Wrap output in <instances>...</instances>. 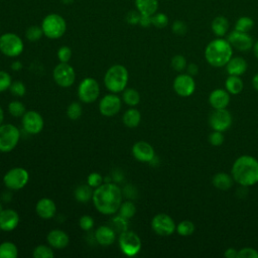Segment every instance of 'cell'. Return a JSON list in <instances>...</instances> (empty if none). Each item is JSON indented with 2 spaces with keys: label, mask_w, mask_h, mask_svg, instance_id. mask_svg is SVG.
<instances>
[{
  "label": "cell",
  "mask_w": 258,
  "mask_h": 258,
  "mask_svg": "<svg viewBox=\"0 0 258 258\" xmlns=\"http://www.w3.org/2000/svg\"><path fill=\"white\" fill-rule=\"evenodd\" d=\"M96 210L103 215H113L122 204L121 188L111 182H105L95 188L92 197Z\"/></svg>",
  "instance_id": "cell-1"
},
{
  "label": "cell",
  "mask_w": 258,
  "mask_h": 258,
  "mask_svg": "<svg viewBox=\"0 0 258 258\" xmlns=\"http://www.w3.org/2000/svg\"><path fill=\"white\" fill-rule=\"evenodd\" d=\"M231 175L240 185H254L258 182V160L250 155L238 157L233 163Z\"/></svg>",
  "instance_id": "cell-2"
},
{
  "label": "cell",
  "mask_w": 258,
  "mask_h": 258,
  "mask_svg": "<svg viewBox=\"0 0 258 258\" xmlns=\"http://www.w3.org/2000/svg\"><path fill=\"white\" fill-rule=\"evenodd\" d=\"M232 56L233 47L230 42L223 37L213 39L205 48L207 62L215 68L225 67Z\"/></svg>",
  "instance_id": "cell-3"
},
{
  "label": "cell",
  "mask_w": 258,
  "mask_h": 258,
  "mask_svg": "<svg viewBox=\"0 0 258 258\" xmlns=\"http://www.w3.org/2000/svg\"><path fill=\"white\" fill-rule=\"evenodd\" d=\"M128 78V71L124 66L113 64L107 70L104 76V84L110 92L120 93L126 89Z\"/></svg>",
  "instance_id": "cell-4"
},
{
  "label": "cell",
  "mask_w": 258,
  "mask_h": 258,
  "mask_svg": "<svg viewBox=\"0 0 258 258\" xmlns=\"http://www.w3.org/2000/svg\"><path fill=\"white\" fill-rule=\"evenodd\" d=\"M41 28L43 34L47 38L57 39L64 34L67 30V23L62 16L56 13H50L43 18Z\"/></svg>",
  "instance_id": "cell-5"
},
{
  "label": "cell",
  "mask_w": 258,
  "mask_h": 258,
  "mask_svg": "<svg viewBox=\"0 0 258 258\" xmlns=\"http://www.w3.org/2000/svg\"><path fill=\"white\" fill-rule=\"evenodd\" d=\"M20 139L19 129L12 124L0 125V151L10 152L12 151Z\"/></svg>",
  "instance_id": "cell-6"
},
{
  "label": "cell",
  "mask_w": 258,
  "mask_h": 258,
  "mask_svg": "<svg viewBox=\"0 0 258 258\" xmlns=\"http://www.w3.org/2000/svg\"><path fill=\"white\" fill-rule=\"evenodd\" d=\"M24 44L15 33L7 32L0 36V51L9 57H15L22 53Z\"/></svg>",
  "instance_id": "cell-7"
},
{
  "label": "cell",
  "mask_w": 258,
  "mask_h": 258,
  "mask_svg": "<svg viewBox=\"0 0 258 258\" xmlns=\"http://www.w3.org/2000/svg\"><path fill=\"white\" fill-rule=\"evenodd\" d=\"M29 180V173L23 167H13L9 169L3 177V182L9 189L18 190L23 188Z\"/></svg>",
  "instance_id": "cell-8"
},
{
  "label": "cell",
  "mask_w": 258,
  "mask_h": 258,
  "mask_svg": "<svg viewBox=\"0 0 258 258\" xmlns=\"http://www.w3.org/2000/svg\"><path fill=\"white\" fill-rule=\"evenodd\" d=\"M119 247L126 256H135L141 250V239L136 233L126 230L119 236Z\"/></svg>",
  "instance_id": "cell-9"
},
{
  "label": "cell",
  "mask_w": 258,
  "mask_h": 258,
  "mask_svg": "<svg viewBox=\"0 0 258 258\" xmlns=\"http://www.w3.org/2000/svg\"><path fill=\"white\" fill-rule=\"evenodd\" d=\"M100 95V86L93 78L84 79L78 88L79 99L86 104L95 102Z\"/></svg>",
  "instance_id": "cell-10"
},
{
  "label": "cell",
  "mask_w": 258,
  "mask_h": 258,
  "mask_svg": "<svg viewBox=\"0 0 258 258\" xmlns=\"http://www.w3.org/2000/svg\"><path fill=\"white\" fill-rule=\"evenodd\" d=\"M52 77L59 87L69 88L75 83L76 73L74 68L68 62H59L54 67Z\"/></svg>",
  "instance_id": "cell-11"
},
{
  "label": "cell",
  "mask_w": 258,
  "mask_h": 258,
  "mask_svg": "<svg viewBox=\"0 0 258 258\" xmlns=\"http://www.w3.org/2000/svg\"><path fill=\"white\" fill-rule=\"evenodd\" d=\"M232 115L225 109H214L209 117V124L213 130L224 132L232 125Z\"/></svg>",
  "instance_id": "cell-12"
},
{
  "label": "cell",
  "mask_w": 258,
  "mask_h": 258,
  "mask_svg": "<svg viewBox=\"0 0 258 258\" xmlns=\"http://www.w3.org/2000/svg\"><path fill=\"white\" fill-rule=\"evenodd\" d=\"M151 228L159 236H170L176 230V225L170 216L157 214L152 218Z\"/></svg>",
  "instance_id": "cell-13"
},
{
  "label": "cell",
  "mask_w": 258,
  "mask_h": 258,
  "mask_svg": "<svg viewBox=\"0 0 258 258\" xmlns=\"http://www.w3.org/2000/svg\"><path fill=\"white\" fill-rule=\"evenodd\" d=\"M43 118L36 111H26L22 116V127L29 134H38L43 129Z\"/></svg>",
  "instance_id": "cell-14"
},
{
  "label": "cell",
  "mask_w": 258,
  "mask_h": 258,
  "mask_svg": "<svg viewBox=\"0 0 258 258\" xmlns=\"http://www.w3.org/2000/svg\"><path fill=\"white\" fill-rule=\"evenodd\" d=\"M173 90L180 97H188L196 90V83L192 76L180 74L173 80Z\"/></svg>",
  "instance_id": "cell-15"
},
{
  "label": "cell",
  "mask_w": 258,
  "mask_h": 258,
  "mask_svg": "<svg viewBox=\"0 0 258 258\" xmlns=\"http://www.w3.org/2000/svg\"><path fill=\"white\" fill-rule=\"evenodd\" d=\"M121 99L114 94L104 96L99 103V110L103 116L112 117L116 115L121 109Z\"/></svg>",
  "instance_id": "cell-16"
},
{
  "label": "cell",
  "mask_w": 258,
  "mask_h": 258,
  "mask_svg": "<svg viewBox=\"0 0 258 258\" xmlns=\"http://www.w3.org/2000/svg\"><path fill=\"white\" fill-rule=\"evenodd\" d=\"M227 40L230 42L232 47L240 51H248L253 47V39L248 32H241L238 30H233L228 35Z\"/></svg>",
  "instance_id": "cell-17"
},
{
  "label": "cell",
  "mask_w": 258,
  "mask_h": 258,
  "mask_svg": "<svg viewBox=\"0 0 258 258\" xmlns=\"http://www.w3.org/2000/svg\"><path fill=\"white\" fill-rule=\"evenodd\" d=\"M133 156L141 162H150L154 157L153 147L146 141H138L132 147Z\"/></svg>",
  "instance_id": "cell-18"
},
{
  "label": "cell",
  "mask_w": 258,
  "mask_h": 258,
  "mask_svg": "<svg viewBox=\"0 0 258 258\" xmlns=\"http://www.w3.org/2000/svg\"><path fill=\"white\" fill-rule=\"evenodd\" d=\"M19 215L12 209L3 210L0 213V230L9 232L14 230L19 224Z\"/></svg>",
  "instance_id": "cell-19"
},
{
  "label": "cell",
  "mask_w": 258,
  "mask_h": 258,
  "mask_svg": "<svg viewBox=\"0 0 258 258\" xmlns=\"http://www.w3.org/2000/svg\"><path fill=\"white\" fill-rule=\"evenodd\" d=\"M35 211L41 219L49 220L54 217L56 212V206L51 199L42 198L36 203Z\"/></svg>",
  "instance_id": "cell-20"
},
{
  "label": "cell",
  "mask_w": 258,
  "mask_h": 258,
  "mask_svg": "<svg viewBox=\"0 0 258 258\" xmlns=\"http://www.w3.org/2000/svg\"><path fill=\"white\" fill-rule=\"evenodd\" d=\"M209 103L214 109H225L230 103V95L227 90L216 89L211 92Z\"/></svg>",
  "instance_id": "cell-21"
},
{
  "label": "cell",
  "mask_w": 258,
  "mask_h": 258,
  "mask_svg": "<svg viewBox=\"0 0 258 258\" xmlns=\"http://www.w3.org/2000/svg\"><path fill=\"white\" fill-rule=\"evenodd\" d=\"M46 240L48 245L54 249H63L69 245L70 242L68 234L64 231L58 229L51 230L47 234Z\"/></svg>",
  "instance_id": "cell-22"
},
{
  "label": "cell",
  "mask_w": 258,
  "mask_h": 258,
  "mask_svg": "<svg viewBox=\"0 0 258 258\" xmlns=\"http://www.w3.org/2000/svg\"><path fill=\"white\" fill-rule=\"evenodd\" d=\"M95 239L102 246L112 245L116 240L115 230L109 226H100L95 232Z\"/></svg>",
  "instance_id": "cell-23"
},
{
  "label": "cell",
  "mask_w": 258,
  "mask_h": 258,
  "mask_svg": "<svg viewBox=\"0 0 258 258\" xmlns=\"http://www.w3.org/2000/svg\"><path fill=\"white\" fill-rule=\"evenodd\" d=\"M247 61L242 56H232L226 64V70L229 75L242 76L247 71Z\"/></svg>",
  "instance_id": "cell-24"
},
{
  "label": "cell",
  "mask_w": 258,
  "mask_h": 258,
  "mask_svg": "<svg viewBox=\"0 0 258 258\" xmlns=\"http://www.w3.org/2000/svg\"><path fill=\"white\" fill-rule=\"evenodd\" d=\"M135 6L141 15L152 16L157 12L158 0H135Z\"/></svg>",
  "instance_id": "cell-25"
},
{
  "label": "cell",
  "mask_w": 258,
  "mask_h": 258,
  "mask_svg": "<svg viewBox=\"0 0 258 258\" xmlns=\"http://www.w3.org/2000/svg\"><path fill=\"white\" fill-rule=\"evenodd\" d=\"M229 26H230L229 20L222 15L216 16L211 23V28L214 34L218 37H223L224 35H226V33L228 32Z\"/></svg>",
  "instance_id": "cell-26"
},
{
  "label": "cell",
  "mask_w": 258,
  "mask_h": 258,
  "mask_svg": "<svg viewBox=\"0 0 258 258\" xmlns=\"http://www.w3.org/2000/svg\"><path fill=\"white\" fill-rule=\"evenodd\" d=\"M233 181H234V179H233L232 175L225 173V172L216 173L212 178L213 185L216 188L221 189V190H227V189L231 188L233 185Z\"/></svg>",
  "instance_id": "cell-27"
},
{
  "label": "cell",
  "mask_w": 258,
  "mask_h": 258,
  "mask_svg": "<svg viewBox=\"0 0 258 258\" xmlns=\"http://www.w3.org/2000/svg\"><path fill=\"white\" fill-rule=\"evenodd\" d=\"M122 120L124 125L128 128H135L141 121V114L137 109L130 108L123 114Z\"/></svg>",
  "instance_id": "cell-28"
},
{
  "label": "cell",
  "mask_w": 258,
  "mask_h": 258,
  "mask_svg": "<svg viewBox=\"0 0 258 258\" xmlns=\"http://www.w3.org/2000/svg\"><path fill=\"white\" fill-rule=\"evenodd\" d=\"M243 87H244L243 81L241 80V78L239 76L229 75V77L226 79L225 88L229 94L238 95L242 92Z\"/></svg>",
  "instance_id": "cell-29"
},
{
  "label": "cell",
  "mask_w": 258,
  "mask_h": 258,
  "mask_svg": "<svg viewBox=\"0 0 258 258\" xmlns=\"http://www.w3.org/2000/svg\"><path fill=\"white\" fill-rule=\"evenodd\" d=\"M93 187H91L89 184H81L75 189V198L80 203H87L89 202L93 197Z\"/></svg>",
  "instance_id": "cell-30"
},
{
  "label": "cell",
  "mask_w": 258,
  "mask_h": 258,
  "mask_svg": "<svg viewBox=\"0 0 258 258\" xmlns=\"http://www.w3.org/2000/svg\"><path fill=\"white\" fill-rule=\"evenodd\" d=\"M18 256V249L12 242L6 241L0 244V258H16Z\"/></svg>",
  "instance_id": "cell-31"
},
{
  "label": "cell",
  "mask_w": 258,
  "mask_h": 258,
  "mask_svg": "<svg viewBox=\"0 0 258 258\" xmlns=\"http://www.w3.org/2000/svg\"><path fill=\"white\" fill-rule=\"evenodd\" d=\"M122 99H123V101L125 102L126 105H128L130 107H134V106L139 104V102H140V95H139V93L135 89L129 88V89H125L123 91Z\"/></svg>",
  "instance_id": "cell-32"
},
{
  "label": "cell",
  "mask_w": 258,
  "mask_h": 258,
  "mask_svg": "<svg viewBox=\"0 0 258 258\" xmlns=\"http://www.w3.org/2000/svg\"><path fill=\"white\" fill-rule=\"evenodd\" d=\"M254 27V20L248 16H241L235 23V30L241 32H249Z\"/></svg>",
  "instance_id": "cell-33"
},
{
  "label": "cell",
  "mask_w": 258,
  "mask_h": 258,
  "mask_svg": "<svg viewBox=\"0 0 258 258\" xmlns=\"http://www.w3.org/2000/svg\"><path fill=\"white\" fill-rule=\"evenodd\" d=\"M32 256L34 258H52L54 253L52 251V247L46 245H38L33 249Z\"/></svg>",
  "instance_id": "cell-34"
},
{
  "label": "cell",
  "mask_w": 258,
  "mask_h": 258,
  "mask_svg": "<svg viewBox=\"0 0 258 258\" xmlns=\"http://www.w3.org/2000/svg\"><path fill=\"white\" fill-rule=\"evenodd\" d=\"M136 213V207L132 202H124L119 208V215L125 219L132 218Z\"/></svg>",
  "instance_id": "cell-35"
},
{
  "label": "cell",
  "mask_w": 258,
  "mask_h": 258,
  "mask_svg": "<svg viewBox=\"0 0 258 258\" xmlns=\"http://www.w3.org/2000/svg\"><path fill=\"white\" fill-rule=\"evenodd\" d=\"M176 232L180 236H190L195 232V225L191 221L183 220L176 226Z\"/></svg>",
  "instance_id": "cell-36"
},
{
  "label": "cell",
  "mask_w": 258,
  "mask_h": 258,
  "mask_svg": "<svg viewBox=\"0 0 258 258\" xmlns=\"http://www.w3.org/2000/svg\"><path fill=\"white\" fill-rule=\"evenodd\" d=\"M8 112L13 117H22L26 112L23 103L20 101H12L8 105Z\"/></svg>",
  "instance_id": "cell-37"
},
{
  "label": "cell",
  "mask_w": 258,
  "mask_h": 258,
  "mask_svg": "<svg viewBox=\"0 0 258 258\" xmlns=\"http://www.w3.org/2000/svg\"><path fill=\"white\" fill-rule=\"evenodd\" d=\"M42 35H43L42 28L41 26H37V25L29 26L25 31V37L32 42L39 40Z\"/></svg>",
  "instance_id": "cell-38"
},
{
  "label": "cell",
  "mask_w": 258,
  "mask_h": 258,
  "mask_svg": "<svg viewBox=\"0 0 258 258\" xmlns=\"http://www.w3.org/2000/svg\"><path fill=\"white\" fill-rule=\"evenodd\" d=\"M151 24L156 28H164L168 24V17L162 12H156L151 16Z\"/></svg>",
  "instance_id": "cell-39"
},
{
  "label": "cell",
  "mask_w": 258,
  "mask_h": 258,
  "mask_svg": "<svg viewBox=\"0 0 258 258\" xmlns=\"http://www.w3.org/2000/svg\"><path fill=\"white\" fill-rule=\"evenodd\" d=\"M83 109L80 103L73 102L71 105H69L67 109V115L71 120H77L82 116Z\"/></svg>",
  "instance_id": "cell-40"
},
{
  "label": "cell",
  "mask_w": 258,
  "mask_h": 258,
  "mask_svg": "<svg viewBox=\"0 0 258 258\" xmlns=\"http://www.w3.org/2000/svg\"><path fill=\"white\" fill-rule=\"evenodd\" d=\"M170 63H171L172 69H173L174 71H176V72H182L183 70L186 69V66H187L185 57H184L183 55H181V54H176V55H174V56L171 58Z\"/></svg>",
  "instance_id": "cell-41"
},
{
  "label": "cell",
  "mask_w": 258,
  "mask_h": 258,
  "mask_svg": "<svg viewBox=\"0 0 258 258\" xmlns=\"http://www.w3.org/2000/svg\"><path fill=\"white\" fill-rule=\"evenodd\" d=\"M9 90H10L11 94L16 97H22L25 95V92H26V88H25L24 84L20 81L12 82L11 86L9 87Z\"/></svg>",
  "instance_id": "cell-42"
},
{
  "label": "cell",
  "mask_w": 258,
  "mask_h": 258,
  "mask_svg": "<svg viewBox=\"0 0 258 258\" xmlns=\"http://www.w3.org/2000/svg\"><path fill=\"white\" fill-rule=\"evenodd\" d=\"M12 84L11 76L4 71H0V93L9 89Z\"/></svg>",
  "instance_id": "cell-43"
},
{
  "label": "cell",
  "mask_w": 258,
  "mask_h": 258,
  "mask_svg": "<svg viewBox=\"0 0 258 258\" xmlns=\"http://www.w3.org/2000/svg\"><path fill=\"white\" fill-rule=\"evenodd\" d=\"M224 135L223 132L221 131H216L214 130L210 135H209V142L213 145V146H220L224 143Z\"/></svg>",
  "instance_id": "cell-44"
},
{
  "label": "cell",
  "mask_w": 258,
  "mask_h": 258,
  "mask_svg": "<svg viewBox=\"0 0 258 258\" xmlns=\"http://www.w3.org/2000/svg\"><path fill=\"white\" fill-rule=\"evenodd\" d=\"M87 183L91 187L96 188L103 183V176L98 172H92L89 174V176L87 178Z\"/></svg>",
  "instance_id": "cell-45"
},
{
  "label": "cell",
  "mask_w": 258,
  "mask_h": 258,
  "mask_svg": "<svg viewBox=\"0 0 258 258\" xmlns=\"http://www.w3.org/2000/svg\"><path fill=\"white\" fill-rule=\"evenodd\" d=\"M71 56H72V49L69 46L63 45L58 48L57 58L60 62H68L71 59Z\"/></svg>",
  "instance_id": "cell-46"
},
{
  "label": "cell",
  "mask_w": 258,
  "mask_h": 258,
  "mask_svg": "<svg viewBox=\"0 0 258 258\" xmlns=\"http://www.w3.org/2000/svg\"><path fill=\"white\" fill-rule=\"evenodd\" d=\"M171 29L176 35H184L187 31V26L182 20H175L171 25Z\"/></svg>",
  "instance_id": "cell-47"
},
{
  "label": "cell",
  "mask_w": 258,
  "mask_h": 258,
  "mask_svg": "<svg viewBox=\"0 0 258 258\" xmlns=\"http://www.w3.org/2000/svg\"><path fill=\"white\" fill-rule=\"evenodd\" d=\"M238 258H258V251L251 247H244L238 250Z\"/></svg>",
  "instance_id": "cell-48"
},
{
  "label": "cell",
  "mask_w": 258,
  "mask_h": 258,
  "mask_svg": "<svg viewBox=\"0 0 258 258\" xmlns=\"http://www.w3.org/2000/svg\"><path fill=\"white\" fill-rule=\"evenodd\" d=\"M79 225L81 227L82 230L84 231H89L93 228L94 226V219L89 216V215H84L80 218V221H79Z\"/></svg>",
  "instance_id": "cell-49"
},
{
  "label": "cell",
  "mask_w": 258,
  "mask_h": 258,
  "mask_svg": "<svg viewBox=\"0 0 258 258\" xmlns=\"http://www.w3.org/2000/svg\"><path fill=\"white\" fill-rule=\"evenodd\" d=\"M141 14L137 11V10H133V11H129L126 15V21L129 24H139V20H140Z\"/></svg>",
  "instance_id": "cell-50"
},
{
  "label": "cell",
  "mask_w": 258,
  "mask_h": 258,
  "mask_svg": "<svg viewBox=\"0 0 258 258\" xmlns=\"http://www.w3.org/2000/svg\"><path fill=\"white\" fill-rule=\"evenodd\" d=\"M185 70H186L187 74L190 75V76H192V77L196 76V75H198V73H199V67H198V64H196V63H194V62L187 64Z\"/></svg>",
  "instance_id": "cell-51"
},
{
  "label": "cell",
  "mask_w": 258,
  "mask_h": 258,
  "mask_svg": "<svg viewBox=\"0 0 258 258\" xmlns=\"http://www.w3.org/2000/svg\"><path fill=\"white\" fill-rule=\"evenodd\" d=\"M139 25H141L142 27H148L151 24V16H147V15H141L140 20H139Z\"/></svg>",
  "instance_id": "cell-52"
},
{
  "label": "cell",
  "mask_w": 258,
  "mask_h": 258,
  "mask_svg": "<svg viewBox=\"0 0 258 258\" xmlns=\"http://www.w3.org/2000/svg\"><path fill=\"white\" fill-rule=\"evenodd\" d=\"M224 256L227 258H238V250H236L235 248H228L225 251Z\"/></svg>",
  "instance_id": "cell-53"
},
{
  "label": "cell",
  "mask_w": 258,
  "mask_h": 258,
  "mask_svg": "<svg viewBox=\"0 0 258 258\" xmlns=\"http://www.w3.org/2000/svg\"><path fill=\"white\" fill-rule=\"evenodd\" d=\"M11 69H12L13 71H19V70H21V69H22V63H21V61H19V60L13 61V62L11 63Z\"/></svg>",
  "instance_id": "cell-54"
},
{
  "label": "cell",
  "mask_w": 258,
  "mask_h": 258,
  "mask_svg": "<svg viewBox=\"0 0 258 258\" xmlns=\"http://www.w3.org/2000/svg\"><path fill=\"white\" fill-rule=\"evenodd\" d=\"M252 85L256 91H258V74H256L252 79Z\"/></svg>",
  "instance_id": "cell-55"
},
{
  "label": "cell",
  "mask_w": 258,
  "mask_h": 258,
  "mask_svg": "<svg viewBox=\"0 0 258 258\" xmlns=\"http://www.w3.org/2000/svg\"><path fill=\"white\" fill-rule=\"evenodd\" d=\"M252 48H253V53H254V55L258 58V40H257L256 42H254Z\"/></svg>",
  "instance_id": "cell-56"
},
{
  "label": "cell",
  "mask_w": 258,
  "mask_h": 258,
  "mask_svg": "<svg viewBox=\"0 0 258 258\" xmlns=\"http://www.w3.org/2000/svg\"><path fill=\"white\" fill-rule=\"evenodd\" d=\"M3 120H4V112H3L2 108L0 107V125H2Z\"/></svg>",
  "instance_id": "cell-57"
},
{
  "label": "cell",
  "mask_w": 258,
  "mask_h": 258,
  "mask_svg": "<svg viewBox=\"0 0 258 258\" xmlns=\"http://www.w3.org/2000/svg\"><path fill=\"white\" fill-rule=\"evenodd\" d=\"M64 4H71V3H73L74 2V0H61Z\"/></svg>",
  "instance_id": "cell-58"
},
{
  "label": "cell",
  "mask_w": 258,
  "mask_h": 258,
  "mask_svg": "<svg viewBox=\"0 0 258 258\" xmlns=\"http://www.w3.org/2000/svg\"><path fill=\"white\" fill-rule=\"evenodd\" d=\"M3 211V208H2V205H1V203H0V213Z\"/></svg>",
  "instance_id": "cell-59"
},
{
  "label": "cell",
  "mask_w": 258,
  "mask_h": 258,
  "mask_svg": "<svg viewBox=\"0 0 258 258\" xmlns=\"http://www.w3.org/2000/svg\"><path fill=\"white\" fill-rule=\"evenodd\" d=\"M0 52H1V51H0Z\"/></svg>",
  "instance_id": "cell-60"
}]
</instances>
